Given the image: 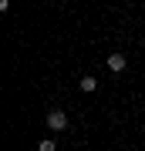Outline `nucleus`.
I'll use <instances>...</instances> for the list:
<instances>
[{"mask_svg": "<svg viewBox=\"0 0 145 151\" xmlns=\"http://www.w3.org/2000/svg\"><path fill=\"white\" fill-rule=\"evenodd\" d=\"M47 128H51V131H64V128H68V114L61 111V108H51V111H47Z\"/></svg>", "mask_w": 145, "mask_h": 151, "instance_id": "f257e3e1", "label": "nucleus"}, {"mask_svg": "<svg viewBox=\"0 0 145 151\" xmlns=\"http://www.w3.org/2000/svg\"><path fill=\"white\" fill-rule=\"evenodd\" d=\"M125 67H128V57H125L122 50H115V54H108V70H115V74H122Z\"/></svg>", "mask_w": 145, "mask_h": 151, "instance_id": "f03ea898", "label": "nucleus"}, {"mask_svg": "<svg viewBox=\"0 0 145 151\" xmlns=\"http://www.w3.org/2000/svg\"><path fill=\"white\" fill-rule=\"evenodd\" d=\"M81 91H85V94H91V91H98V77H91V74H85V77H81Z\"/></svg>", "mask_w": 145, "mask_h": 151, "instance_id": "7ed1b4c3", "label": "nucleus"}, {"mask_svg": "<svg viewBox=\"0 0 145 151\" xmlns=\"http://www.w3.org/2000/svg\"><path fill=\"white\" fill-rule=\"evenodd\" d=\"M37 151H58V145H54V141H51V138H44V141H41V145H37Z\"/></svg>", "mask_w": 145, "mask_h": 151, "instance_id": "20e7f679", "label": "nucleus"}]
</instances>
